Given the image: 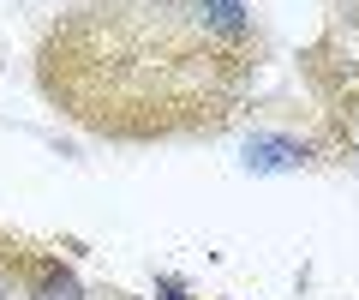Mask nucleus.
I'll return each mask as SVG.
<instances>
[{"mask_svg": "<svg viewBox=\"0 0 359 300\" xmlns=\"http://www.w3.org/2000/svg\"><path fill=\"white\" fill-rule=\"evenodd\" d=\"M299 144H287V138H252L245 144V162H252L257 174H276V169H299Z\"/></svg>", "mask_w": 359, "mask_h": 300, "instance_id": "obj_1", "label": "nucleus"}]
</instances>
